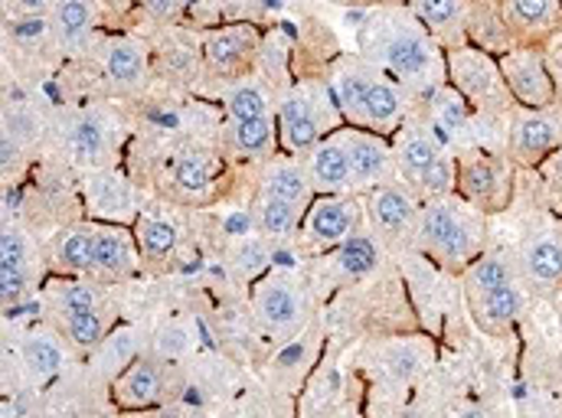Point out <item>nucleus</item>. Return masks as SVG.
I'll list each match as a JSON object with an SVG mask.
<instances>
[{
    "instance_id": "obj_10",
    "label": "nucleus",
    "mask_w": 562,
    "mask_h": 418,
    "mask_svg": "<svg viewBox=\"0 0 562 418\" xmlns=\"http://www.w3.org/2000/svg\"><path fill=\"white\" fill-rule=\"evenodd\" d=\"M262 53V36L252 23H229L203 39V66L210 76L239 82L252 72L256 59Z\"/></svg>"
},
{
    "instance_id": "obj_18",
    "label": "nucleus",
    "mask_w": 562,
    "mask_h": 418,
    "mask_svg": "<svg viewBox=\"0 0 562 418\" xmlns=\"http://www.w3.org/2000/svg\"><path fill=\"white\" fill-rule=\"evenodd\" d=\"M403 118H406V95H403V89L393 79H386L376 66H370V79H367V89H363L360 128L390 138L393 132H400Z\"/></svg>"
},
{
    "instance_id": "obj_37",
    "label": "nucleus",
    "mask_w": 562,
    "mask_h": 418,
    "mask_svg": "<svg viewBox=\"0 0 562 418\" xmlns=\"http://www.w3.org/2000/svg\"><path fill=\"white\" fill-rule=\"evenodd\" d=\"M229 266H233V272L239 279L249 281V284L256 279H262L269 272V266H272V239H266L262 233L239 239L229 249Z\"/></svg>"
},
{
    "instance_id": "obj_11",
    "label": "nucleus",
    "mask_w": 562,
    "mask_h": 418,
    "mask_svg": "<svg viewBox=\"0 0 562 418\" xmlns=\"http://www.w3.org/2000/svg\"><path fill=\"white\" fill-rule=\"evenodd\" d=\"M363 210H367V219H370L373 233L383 242L403 246V242L416 239L422 206L409 190H403L396 183L373 187V190L363 193Z\"/></svg>"
},
{
    "instance_id": "obj_42",
    "label": "nucleus",
    "mask_w": 562,
    "mask_h": 418,
    "mask_svg": "<svg viewBox=\"0 0 562 418\" xmlns=\"http://www.w3.org/2000/svg\"><path fill=\"white\" fill-rule=\"evenodd\" d=\"M547 63H550L553 86H557V105H562V49L560 53H553V56H547Z\"/></svg>"
},
{
    "instance_id": "obj_38",
    "label": "nucleus",
    "mask_w": 562,
    "mask_h": 418,
    "mask_svg": "<svg viewBox=\"0 0 562 418\" xmlns=\"http://www.w3.org/2000/svg\"><path fill=\"white\" fill-rule=\"evenodd\" d=\"M514 279V266H507V259L501 256H477L468 269H464V291H468V301L501 287V284H510Z\"/></svg>"
},
{
    "instance_id": "obj_6",
    "label": "nucleus",
    "mask_w": 562,
    "mask_h": 418,
    "mask_svg": "<svg viewBox=\"0 0 562 418\" xmlns=\"http://www.w3.org/2000/svg\"><path fill=\"white\" fill-rule=\"evenodd\" d=\"M367 219V210L357 196L350 193H317L311 200V206L304 210V219H301V233H297V242L307 249V252H330L337 249L340 242H347L353 233H360Z\"/></svg>"
},
{
    "instance_id": "obj_36",
    "label": "nucleus",
    "mask_w": 562,
    "mask_h": 418,
    "mask_svg": "<svg viewBox=\"0 0 562 418\" xmlns=\"http://www.w3.org/2000/svg\"><path fill=\"white\" fill-rule=\"evenodd\" d=\"M504 23L520 33H547L557 23V0H504Z\"/></svg>"
},
{
    "instance_id": "obj_43",
    "label": "nucleus",
    "mask_w": 562,
    "mask_h": 418,
    "mask_svg": "<svg viewBox=\"0 0 562 418\" xmlns=\"http://www.w3.org/2000/svg\"><path fill=\"white\" fill-rule=\"evenodd\" d=\"M334 3H370V0H334Z\"/></svg>"
},
{
    "instance_id": "obj_4",
    "label": "nucleus",
    "mask_w": 562,
    "mask_h": 418,
    "mask_svg": "<svg viewBox=\"0 0 562 418\" xmlns=\"http://www.w3.org/2000/svg\"><path fill=\"white\" fill-rule=\"evenodd\" d=\"M307 310V284L297 275L276 269L252 281V314L266 337H272L276 343H288L301 334Z\"/></svg>"
},
{
    "instance_id": "obj_19",
    "label": "nucleus",
    "mask_w": 562,
    "mask_h": 418,
    "mask_svg": "<svg viewBox=\"0 0 562 418\" xmlns=\"http://www.w3.org/2000/svg\"><path fill=\"white\" fill-rule=\"evenodd\" d=\"M109 396L115 403V409L122 413H144V409H157L164 399V366L154 357H138L112 386Z\"/></svg>"
},
{
    "instance_id": "obj_13",
    "label": "nucleus",
    "mask_w": 562,
    "mask_h": 418,
    "mask_svg": "<svg viewBox=\"0 0 562 418\" xmlns=\"http://www.w3.org/2000/svg\"><path fill=\"white\" fill-rule=\"evenodd\" d=\"M347 154H350V167H353V190H373L383 183H396L400 177V163H396V150L393 140L376 135V132H363V128H340Z\"/></svg>"
},
{
    "instance_id": "obj_29",
    "label": "nucleus",
    "mask_w": 562,
    "mask_h": 418,
    "mask_svg": "<svg viewBox=\"0 0 562 418\" xmlns=\"http://www.w3.org/2000/svg\"><path fill=\"white\" fill-rule=\"evenodd\" d=\"M213 177H216V163H213V154L203 150V147H187L173 157V167H170V187L180 200L187 203H200L210 196L213 190Z\"/></svg>"
},
{
    "instance_id": "obj_26",
    "label": "nucleus",
    "mask_w": 562,
    "mask_h": 418,
    "mask_svg": "<svg viewBox=\"0 0 562 418\" xmlns=\"http://www.w3.org/2000/svg\"><path fill=\"white\" fill-rule=\"evenodd\" d=\"M520 272L537 291H560L562 287V236L540 233L530 236L520 249Z\"/></svg>"
},
{
    "instance_id": "obj_3",
    "label": "nucleus",
    "mask_w": 562,
    "mask_h": 418,
    "mask_svg": "<svg viewBox=\"0 0 562 418\" xmlns=\"http://www.w3.org/2000/svg\"><path fill=\"white\" fill-rule=\"evenodd\" d=\"M279 147L284 154L304 157L314 144L340 128L344 115L334 102L330 82H301L288 86L276 102Z\"/></svg>"
},
{
    "instance_id": "obj_23",
    "label": "nucleus",
    "mask_w": 562,
    "mask_h": 418,
    "mask_svg": "<svg viewBox=\"0 0 562 418\" xmlns=\"http://www.w3.org/2000/svg\"><path fill=\"white\" fill-rule=\"evenodd\" d=\"M259 190L269 193V196H281V200H288V203H294L301 210H307L311 200L317 196L304 157H294V154H284V150H279L276 157H269L262 163Z\"/></svg>"
},
{
    "instance_id": "obj_39",
    "label": "nucleus",
    "mask_w": 562,
    "mask_h": 418,
    "mask_svg": "<svg viewBox=\"0 0 562 418\" xmlns=\"http://www.w3.org/2000/svg\"><path fill=\"white\" fill-rule=\"evenodd\" d=\"M409 3H413V16L431 36H441L461 26L468 13V0H409Z\"/></svg>"
},
{
    "instance_id": "obj_40",
    "label": "nucleus",
    "mask_w": 562,
    "mask_h": 418,
    "mask_svg": "<svg viewBox=\"0 0 562 418\" xmlns=\"http://www.w3.org/2000/svg\"><path fill=\"white\" fill-rule=\"evenodd\" d=\"M56 0H3V16L16 20V16H46L53 10Z\"/></svg>"
},
{
    "instance_id": "obj_16",
    "label": "nucleus",
    "mask_w": 562,
    "mask_h": 418,
    "mask_svg": "<svg viewBox=\"0 0 562 418\" xmlns=\"http://www.w3.org/2000/svg\"><path fill=\"white\" fill-rule=\"evenodd\" d=\"M33 242L26 236V229L20 223H3V236H0V297L3 307H16L23 304V297L33 287Z\"/></svg>"
},
{
    "instance_id": "obj_8",
    "label": "nucleus",
    "mask_w": 562,
    "mask_h": 418,
    "mask_svg": "<svg viewBox=\"0 0 562 418\" xmlns=\"http://www.w3.org/2000/svg\"><path fill=\"white\" fill-rule=\"evenodd\" d=\"M501 76L510 89V99L530 112H547L557 105V86H553V72L550 63L540 49L533 46H510L507 53L497 56Z\"/></svg>"
},
{
    "instance_id": "obj_35",
    "label": "nucleus",
    "mask_w": 562,
    "mask_h": 418,
    "mask_svg": "<svg viewBox=\"0 0 562 418\" xmlns=\"http://www.w3.org/2000/svg\"><path fill=\"white\" fill-rule=\"evenodd\" d=\"M226 115H229V122H249V118L272 115V95H269L266 82H259L256 76L229 82V89H226Z\"/></svg>"
},
{
    "instance_id": "obj_21",
    "label": "nucleus",
    "mask_w": 562,
    "mask_h": 418,
    "mask_svg": "<svg viewBox=\"0 0 562 418\" xmlns=\"http://www.w3.org/2000/svg\"><path fill=\"white\" fill-rule=\"evenodd\" d=\"M314 193H353V167L340 128L304 154Z\"/></svg>"
},
{
    "instance_id": "obj_14",
    "label": "nucleus",
    "mask_w": 562,
    "mask_h": 418,
    "mask_svg": "<svg viewBox=\"0 0 562 418\" xmlns=\"http://www.w3.org/2000/svg\"><path fill=\"white\" fill-rule=\"evenodd\" d=\"M95 223V219H92ZM144 266L132 226L119 223H95V281H128L135 279Z\"/></svg>"
},
{
    "instance_id": "obj_7",
    "label": "nucleus",
    "mask_w": 562,
    "mask_h": 418,
    "mask_svg": "<svg viewBox=\"0 0 562 418\" xmlns=\"http://www.w3.org/2000/svg\"><path fill=\"white\" fill-rule=\"evenodd\" d=\"M458 180L454 190L464 203H471L481 213H501L510 203L514 183H510V163L491 150H471L458 160Z\"/></svg>"
},
{
    "instance_id": "obj_28",
    "label": "nucleus",
    "mask_w": 562,
    "mask_h": 418,
    "mask_svg": "<svg viewBox=\"0 0 562 418\" xmlns=\"http://www.w3.org/2000/svg\"><path fill=\"white\" fill-rule=\"evenodd\" d=\"M132 229H135L144 266H170V259L180 249V226L167 213L140 210V216L135 219Z\"/></svg>"
},
{
    "instance_id": "obj_17",
    "label": "nucleus",
    "mask_w": 562,
    "mask_h": 418,
    "mask_svg": "<svg viewBox=\"0 0 562 418\" xmlns=\"http://www.w3.org/2000/svg\"><path fill=\"white\" fill-rule=\"evenodd\" d=\"M53 26V43L66 56H82L92 49V36L99 26V3L95 0H56L46 13Z\"/></svg>"
},
{
    "instance_id": "obj_22",
    "label": "nucleus",
    "mask_w": 562,
    "mask_h": 418,
    "mask_svg": "<svg viewBox=\"0 0 562 418\" xmlns=\"http://www.w3.org/2000/svg\"><path fill=\"white\" fill-rule=\"evenodd\" d=\"M562 147V128L547 115V112H524L517 115L514 128H510V157L537 167L543 163L550 154H557Z\"/></svg>"
},
{
    "instance_id": "obj_1",
    "label": "nucleus",
    "mask_w": 562,
    "mask_h": 418,
    "mask_svg": "<svg viewBox=\"0 0 562 418\" xmlns=\"http://www.w3.org/2000/svg\"><path fill=\"white\" fill-rule=\"evenodd\" d=\"M363 53L403 86H431V72L445 66L431 43V33L416 16L380 13L363 26ZM435 89V86H431Z\"/></svg>"
},
{
    "instance_id": "obj_25",
    "label": "nucleus",
    "mask_w": 562,
    "mask_h": 418,
    "mask_svg": "<svg viewBox=\"0 0 562 418\" xmlns=\"http://www.w3.org/2000/svg\"><path fill=\"white\" fill-rule=\"evenodd\" d=\"M49 262L59 275H82L92 279L95 269V223L63 226L49 242Z\"/></svg>"
},
{
    "instance_id": "obj_27",
    "label": "nucleus",
    "mask_w": 562,
    "mask_h": 418,
    "mask_svg": "<svg viewBox=\"0 0 562 418\" xmlns=\"http://www.w3.org/2000/svg\"><path fill=\"white\" fill-rule=\"evenodd\" d=\"M140 357V343H138V330L122 324V327H112V334L89 353V370L99 383L112 386L135 360Z\"/></svg>"
},
{
    "instance_id": "obj_34",
    "label": "nucleus",
    "mask_w": 562,
    "mask_h": 418,
    "mask_svg": "<svg viewBox=\"0 0 562 418\" xmlns=\"http://www.w3.org/2000/svg\"><path fill=\"white\" fill-rule=\"evenodd\" d=\"M301 219H304V210L281 200V196H269L262 193L259 203H256V229L272 239V242H288V239H297L301 233Z\"/></svg>"
},
{
    "instance_id": "obj_20",
    "label": "nucleus",
    "mask_w": 562,
    "mask_h": 418,
    "mask_svg": "<svg viewBox=\"0 0 562 418\" xmlns=\"http://www.w3.org/2000/svg\"><path fill=\"white\" fill-rule=\"evenodd\" d=\"M66 150H69L72 163H79L82 170L112 167L115 125L102 112H82L66 132Z\"/></svg>"
},
{
    "instance_id": "obj_41",
    "label": "nucleus",
    "mask_w": 562,
    "mask_h": 418,
    "mask_svg": "<svg viewBox=\"0 0 562 418\" xmlns=\"http://www.w3.org/2000/svg\"><path fill=\"white\" fill-rule=\"evenodd\" d=\"M157 23H173L183 10V0H138Z\"/></svg>"
},
{
    "instance_id": "obj_12",
    "label": "nucleus",
    "mask_w": 562,
    "mask_h": 418,
    "mask_svg": "<svg viewBox=\"0 0 562 418\" xmlns=\"http://www.w3.org/2000/svg\"><path fill=\"white\" fill-rule=\"evenodd\" d=\"M72 347L69 340L59 334V327H46V324H36L30 327L20 343H16V360H20V373L26 376V383L33 389H43L49 386L53 380H59L72 360Z\"/></svg>"
},
{
    "instance_id": "obj_32",
    "label": "nucleus",
    "mask_w": 562,
    "mask_h": 418,
    "mask_svg": "<svg viewBox=\"0 0 562 418\" xmlns=\"http://www.w3.org/2000/svg\"><path fill=\"white\" fill-rule=\"evenodd\" d=\"M471 307H474L477 324L487 334H507L517 324V317L524 314V294H520L517 281H510V284H501V287L474 297Z\"/></svg>"
},
{
    "instance_id": "obj_33",
    "label": "nucleus",
    "mask_w": 562,
    "mask_h": 418,
    "mask_svg": "<svg viewBox=\"0 0 562 418\" xmlns=\"http://www.w3.org/2000/svg\"><path fill=\"white\" fill-rule=\"evenodd\" d=\"M226 135H229V147L239 157L269 160V157H276L281 150L276 115H262V118H249V122H229Z\"/></svg>"
},
{
    "instance_id": "obj_2",
    "label": "nucleus",
    "mask_w": 562,
    "mask_h": 418,
    "mask_svg": "<svg viewBox=\"0 0 562 418\" xmlns=\"http://www.w3.org/2000/svg\"><path fill=\"white\" fill-rule=\"evenodd\" d=\"M416 246L431 262L451 272L468 269L484 246V213L451 196L428 200L419 213Z\"/></svg>"
},
{
    "instance_id": "obj_30",
    "label": "nucleus",
    "mask_w": 562,
    "mask_h": 418,
    "mask_svg": "<svg viewBox=\"0 0 562 418\" xmlns=\"http://www.w3.org/2000/svg\"><path fill=\"white\" fill-rule=\"evenodd\" d=\"M53 324L59 327V334L69 340V347L82 357H89L109 334H112V310L109 304H99V307H79V310H69V314H59L53 317Z\"/></svg>"
},
{
    "instance_id": "obj_31",
    "label": "nucleus",
    "mask_w": 562,
    "mask_h": 418,
    "mask_svg": "<svg viewBox=\"0 0 562 418\" xmlns=\"http://www.w3.org/2000/svg\"><path fill=\"white\" fill-rule=\"evenodd\" d=\"M393 150H396L400 177L409 180L413 187L419 183L425 170H431L445 157L441 140L435 135H425L419 128H400V135L393 138Z\"/></svg>"
},
{
    "instance_id": "obj_15",
    "label": "nucleus",
    "mask_w": 562,
    "mask_h": 418,
    "mask_svg": "<svg viewBox=\"0 0 562 418\" xmlns=\"http://www.w3.org/2000/svg\"><path fill=\"white\" fill-rule=\"evenodd\" d=\"M102 79L112 92H138L150 76V49L135 36H112L99 46Z\"/></svg>"
},
{
    "instance_id": "obj_24",
    "label": "nucleus",
    "mask_w": 562,
    "mask_h": 418,
    "mask_svg": "<svg viewBox=\"0 0 562 418\" xmlns=\"http://www.w3.org/2000/svg\"><path fill=\"white\" fill-rule=\"evenodd\" d=\"M383 249L373 236L367 233H353L347 242H340L337 249L324 252V275L334 284H350V281L367 279L370 272L380 269Z\"/></svg>"
},
{
    "instance_id": "obj_9",
    "label": "nucleus",
    "mask_w": 562,
    "mask_h": 418,
    "mask_svg": "<svg viewBox=\"0 0 562 418\" xmlns=\"http://www.w3.org/2000/svg\"><path fill=\"white\" fill-rule=\"evenodd\" d=\"M86 216L95 223H119V226H135L140 216L138 193L132 180L115 170V167H92L82 173L79 183Z\"/></svg>"
},
{
    "instance_id": "obj_5",
    "label": "nucleus",
    "mask_w": 562,
    "mask_h": 418,
    "mask_svg": "<svg viewBox=\"0 0 562 418\" xmlns=\"http://www.w3.org/2000/svg\"><path fill=\"white\" fill-rule=\"evenodd\" d=\"M445 72L451 89L474 109L510 105V89L501 76L497 59L481 46H454L445 53Z\"/></svg>"
}]
</instances>
